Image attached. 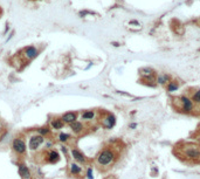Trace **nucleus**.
Returning <instances> with one entry per match:
<instances>
[{
    "mask_svg": "<svg viewBox=\"0 0 200 179\" xmlns=\"http://www.w3.org/2000/svg\"><path fill=\"white\" fill-rule=\"evenodd\" d=\"M45 159H46V162L49 163V164H56V163L61 159V156H60V154H59L56 150H49V151H47Z\"/></svg>",
    "mask_w": 200,
    "mask_h": 179,
    "instance_id": "obj_11",
    "label": "nucleus"
},
{
    "mask_svg": "<svg viewBox=\"0 0 200 179\" xmlns=\"http://www.w3.org/2000/svg\"><path fill=\"white\" fill-rule=\"evenodd\" d=\"M116 158H117V154H116V151L114 149L104 148L97 154L96 158H95V162L100 167L107 169V167H109L110 165H112L115 163Z\"/></svg>",
    "mask_w": 200,
    "mask_h": 179,
    "instance_id": "obj_1",
    "label": "nucleus"
},
{
    "mask_svg": "<svg viewBox=\"0 0 200 179\" xmlns=\"http://www.w3.org/2000/svg\"><path fill=\"white\" fill-rule=\"evenodd\" d=\"M169 82H171V76L166 73H163V74H159L158 76L156 77V83L159 84V86H167Z\"/></svg>",
    "mask_w": 200,
    "mask_h": 179,
    "instance_id": "obj_15",
    "label": "nucleus"
},
{
    "mask_svg": "<svg viewBox=\"0 0 200 179\" xmlns=\"http://www.w3.org/2000/svg\"><path fill=\"white\" fill-rule=\"evenodd\" d=\"M69 128L72 130V132L75 133V135H81V133H83L84 130H86V127H84L83 122H81V121H76L74 123H72V124L69 125Z\"/></svg>",
    "mask_w": 200,
    "mask_h": 179,
    "instance_id": "obj_13",
    "label": "nucleus"
},
{
    "mask_svg": "<svg viewBox=\"0 0 200 179\" xmlns=\"http://www.w3.org/2000/svg\"><path fill=\"white\" fill-rule=\"evenodd\" d=\"M191 100L193 101L194 104H199L200 105V89H197L192 93L191 95Z\"/></svg>",
    "mask_w": 200,
    "mask_h": 179,
    "instance_id": "obj_21",
    "label": "nucleus"
},
{
    "mask_svg": "<svg viewBox=\"0 0 200 179\" xmlns=\"http://www.w3.org/2000/svg\"><path fill=\"white\" fill-rule=\"evenodd\" d=\"M139 74L142 75L143 78L154 76V70H153L152 68H150V67H144V68H141V69H139Z\"/></svg>",
    "mask_w": 200,
    "mask_h": 179,
    "instance_id": "obj_18",
    "label": "nucleus"
},
{
    "mask_svg": "<svg viewBox=\"0 0 200 179\" xmlns=\"http://www.w3.org/2000/svg\"><path fill=\"white\" fill-rule=\"evenodd\" d=\"M70 154H72V158L75 160L76 163H78V164H86L87 163V157L84 156V154L82 151H80L78 149L73 148L70 150Z\"/></svg>",
    "mask_w": 200,
    "mask_h": 179,
    "instance_id": "obj_9",
    "label": "nucleus"
},
{
    "mask_svg": "<svg viewBox=\"0 0 200 179\" xmlns=\"http://www.w3.org/2000/svg\"><path fill=\"white\" fill-rule=\"evenodd\" d=\"M96 118V111L95 110H84L81 114V120L83 122H91Z\"/></svg>",
    "mask_w": 200,
    "mask_h": 179,
    "instance_id": "obj_14",
    "label": "nucleus"
},
{
    "mask_svg": "<svg viewBox=\"0 0 200 179\" xmlns=\"http://www.w3.org/2000/svg\"><path fill=\"white\" fill-rule=\"evenodd\" d=\"M18 173L21 179H32V173L30 170L27 167V165L24 163H19L18 164Z\"/></svg>",
    "mask_w": 200,
    "mask_h": 179,
    "instance_id": "obj_10",
    "label": "nucleus"
},
{
    "mask_svg": "<svg viewBox=\"0 0 200 179\" xmlns=\"http://www.w3.org/2000/svg\"><path fill=\"white\" fill-rule=\"evenodd\" d=\"M116 122H117L116 121V116L114 114H111V112H105L104 116L101 118L102 127L104 129H108V130L114 128L116 125Z\"/></svg>",
    "mask_w": 200,
    "mask_h": 179,
    "instance_id": "obj_6",
    "label": "nucleus"
},
{
    "mask_svg": "<svg viewBox=\"0 0 200 179\" xmlns=\"http://www.w3.org/2000/svg\"><path fill=\"white\" fill-rule=\"evenodd\" d=\"M12 150L19 156H22L27 151V145H26L25 139L22 137H15L12 142Z\"/></svg>",
    "mask_w": 200,
    "mask_h": 179,
    "instance_id": "obj_5",
    "label": "nucleus"
},
{
    "mask_svg": "<svg viewBox=\"0 0 200 179\" xmlns=\"http://www.w3.org/2000/svg\"><path fill=\"white\" fill-rule=\"evenodd\" d=\"M61 120L63 121V123H64V124L70 125L72 123H74V122H76V121H78V112H76V111H67V112L62 114Z\"/></svg>",
    "mask_w": 200,
    "mask_h": 179,
    "instance_id": "obj_8",
    "label": "nucleus"
},
{
    "mask_svg": "<svg viewBox=\"0 0 200 179\" xmlns=\"http://www.w3.org/2000/svg\"><path fill=\"white\" fill-rule=\"evenodd\" d=\"M181 156L188 162H199L200 160V145L196 143H185L180 148Z\"/></svg>",
    "mask_w": 200,
    "mask_h": 179,
    "instance_id": "obj_2",
    "label": "nucleus"
},
{
    "mask_svg": "<svg viewBox=\"0 0 200 179\" xmlns=\"http://www.w3.org/2000/svg\"><path fill=\"white\" fill-rule=\"evenodd\" d=\"M136 128H137V123H135V122H131V123L129 124V129H130V130H135Z\"/></svg>",
    "mask_w": 200,
    "mask_h": 179,
    "instance_id": "obj_23",
    "label": "nucleus"
},
{
    "mask_svg": "<svg viewBox=\"0 0 200 179\" xmlns=\"http://www.w3.org/2000/svg\"><path fill=\"white\" fill-rule=\"evenodd\" d=\"M86 177H87V179H94V172H93V167H91V166H89V167L87 169V171H86Z\"/></svg>",
    "mask_w": 200,
    "mask_h": 179,
    "instance_id": "obj_22",
    "label": "nucleus"
},
{
    "mask_svg": "<svg viewBox=\"0 0 200 179\" xmlns=\"http://www.w3.org/2000/svg\"><path fill=\"white\" fill-rule=\"evenodd\" d=\"M50 132H51V129H50L49 127H47V125L40 127V128L36 129V133H39V135H41V136H43V137L49 136Z\"/></svg>",
    "mask_w": 200,
    "mask_h": 179,
    "instance_id": "obj_19",
    "label": "nucleus"
},
{
    "mask_svg": "<svg viewBox=\"0 0 200 179\" xmlns=\"http://www.w3.org/2000/svg\"><path fill=\"white\" fill-rule=\"evenodd\" d=\"M82 171H83V170H82L81 164H78V163H76V162H73V163L69 164V173H70V176L78 177V176L82 175Z\"/></svg>",
    "mask_w": 200,
    "mask_h": 179,
    "instance_id": "obj_12",
    "label": "nucleus"
},
{
    "mask_svg": "<svg viewBox=\"0 0 200 179\" xmlns=\"http://www.w3.org/2000/svg\"><path fill=\"white\" fill-rule=\"evenodd\" d=\"M175 108L183 112V114H192L194 111V103L191 100V97L186 96V95H181L178 99L175 100Z\"/></svg>",
    "mask_w": 200,
    "mask_h": 179,
    "instance_id": "obj_3",
    "label": "nucleus"
},
{
    "mask_svg": "<svg viewBox=\"0 0 200 179\" xmlns=\"http://www.w3.org/2000/svg\"><path fill=\"white\" fill-rule=\"evenodd\" d=\"M179 83L177 82V81H173V80H171V82H169V84L166 86V90H167V93H170V94H173L175 91H178V89H179Z\"/></svg>",
    "mask_w": 200,
    "mask_h": 179,
    "instance_id": "obj_17",
    "label": "nucleus"
},
{
    "mask_svg": "<svg viewBox=\"0 0 200 179\" xmlns=\"http://www.w3.org/2000/svg\"><path fill=\"white\" fill-rule=\"evenodd\" d=\"M63 127H64V123L61 120V117H55L50 121V129H53V130L57 131V130H61Z\"/></svg>",
    "mask_w": 200,
    "mask_h": 179,
    "instance_id": "obj_16",
    "label": "nucleus"
},
{
    "mask_svg": "<svg viewBox=\"0 0 200 179\" xmlns=\"http://www.w3.org/2000/svg\"><path fill=\"white\" fill-rule=\"evenodd\" d=\"M39 53H40V51H39L38 47H35V46H28V47H25V48H24L22 55H24V57H25L26 60L30 61V60L35 59V57L39 55Z\"/></svg>",
    "mask_w": 200,
    "mask_h": 179,
    "instance_id": "obj_7",
    "label": "nucleus"
},
{
    "mask_svg": "<svg viewBox=\"0 0 200 179\" xmlns=\"http://www.w3.org/2000/svg\"><path fill=\"white\" fill-rule=\"evenodd\" d=\"M57 139L61 143H68L72 139V136L69 133H67V132H60L59 136H57Z\"/></svg>",
    "mask_w": 200,
    "mask_h": 179,
    "instance_id": "obj_20",
    "label": "nucleus"
},
{
    "mask_svg": "<svg viewBox=\"0 0 200 179\" xmlns=\"http://www.w3.org/2000/svg\"><path fill=\"white\" fill-rule=\"evenodd\" d=\"M112 45H114V46H116V47H118V46H120V43H118V42H112Z\"/></svg>",
    "mask_w": 200,
    "mask_h": 179,
    "instance_id": "obj_24",
    "label": "nucleus"
},
{
    "mask_svg": "<svg viewBox=\"0 0 200 179\" xmlns=\"http://www.w3.org/2000/svg\"><path fill=\"white\" fill-rule=\"evenodd\" d=\"M43 143H45V137L43 136H41L39 133L32 135L29 137V141H28V149L30 151H38Z\"/></svg>",
    "mask_w": 200,
    "mask_h": 179,
    "instance_id": "obj_4",
    "label": "nucleus"
}]
</instances>
